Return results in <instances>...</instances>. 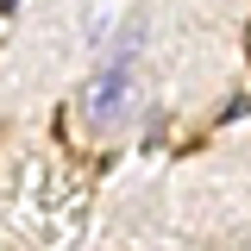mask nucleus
I'll use <instances>...</instances> for the list:
<instances>
[{
	"label": "nucleus",
	"instance_id": "1",
	"mask_svg": "<svg viewBox=\"0 0 251 251\" xmlns=\"http://www.w3.org/2000/svg\"><path fill=\"white\" fill-rule=\"evenodd\" d=\"M138 50H145V25H126L113 38L107 63L75 88V113L88 132H120L132 120V88H138Z\"/></svg>",
	"mask_w": 251,
	"mask_h": 251
},
{
	"label": "nucleus",
	"instance_id": "2",
	"mask_svg": "<svg viewBox=\"0 0 251 251\" xmlns=\"http://www.w3.org/2000/svg\"><path fill=\"white\" fill-rule=\"evenodd\" d=\"M13 6H19V0H0V13H13Z\"/></svg>",
	"mask_w": 251,
	"mask_h": 251
}]
</instances>
